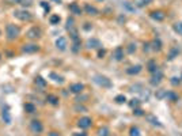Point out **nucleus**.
Returning <instances> with one entry per match:
<instances>
[{
	"label": "nucleus",
	"mask_w": 182,
	"mask_h": 136,
	"mask_svg": "<svg viewBox=\"0 0 182 136\" xmlns=\"http://www.w3.org/2000/svg\"><path fill=\"white\" fill-rule=\"evenodd\" d=\"M74 29H76L75 25H74V18H68L67 19V30L71 31V30H74Z\"/></svg>",
	"instance_id": "nucleus-29"
},
{
	"label": "nucleus",
	"mask_w": 182,
	"mask_h": 136,
	"mask_svg": "<svg viewBox=\"0 0 182 136\" xmlns=\"http://www.w3.org/2000/svg\"><path fill=\"white\" fill-rule=\"evenodd\" d=\"M56 48L60 51H65L67 49V38L65 37H59L56 39Z\"/></svg>",
	"instance_id": "nucleus-11"
},
{
	"label": "nucleus",
	"mask_w": 182,
	"mask_h": 136,
	"mask_svg": "<svg viewBox=\"0 0 182 136\" xmlns=\"http://www.w3.org/2000/svg\"><path fill=\"white\" fill-rule=\"evenodd\" d=\"M41 6L44 7V10H45V12H48L49 10H50V6L46 3V1H41Z\"/></svg>",
	"instance_id": "nucleus-41"
},
{
	"label": "nucleus",
	"mask_w": 182,
	"mask_h": 136,
	"mask_svg": "<svg viewBox=\"0 0 182 136\" xmlns=\"http://www.w3.org/2000/svg\"><path fill=\"white\" fill-rule=\"evenodd\" d=\"M133 114H135V116H137V117H140V116H144L146 113H144V110H141V109L135 108V109H133Z\"/></svg>",
	"instance_id": "nucleus-38"
},
{
	"label": "nucleus",
	"mask_w": 182,
	"mask_h": 136,
	"mask_svg": "<svg viewBox=\"0 0 182 136\" xmlns=\"http://www.w3.org/2000/svg\"><path fill=\"white\" fill-rule=\"evenodd\" d=\"M178 54H179V49L177 47H173L170 49V52H169V58H170V60H174L175 57H178Z\"/></svg>",
	"instance_id": "nucleus-23"
},
{
	"label": "nucleus",
	"mask_w": 182,
	"mask_h": 136,
	"mask_svg": "<svg viewBox=\"0 0 182 136\" xmlns=\"http://www.w3.org/2000/svg\"><path fill=\"white\" fill-rule=\"evenodd\" d=\"M49 78H50L53 82H56V83H60V85L64 83V78L61 76V75L56 74V72H50V74H49Z\"/></svg>",
	"instance_id": "nucleus-19"
},
{
	"label": "nucleus",
	"mask_w": 182,
	"mask_h": 136,
	"mask_svg": "<svg viewBox=\"0 0 182 136\" xmlns=\"http://www.w3.org/2000/svg\"><path fill=\"white\" fill-rule=\"evenodd\" d=\"M30 129H32L34 133H41L42 132V129H44V125L41 123L40 120H33L30 123Z\"/></svg>",
	"instance_id": "nucleus-7"
},
{
	"label": "nucleus",
	"mask_w": 182,
	"mask_h": 136,
	"mask_svg": "<svg viewBox=\"0 0 182 136\" xmlns=\"http://www.w3.org/2000/svg\"><path fill=\"white\" fill-rule=\"evenodd\" d=\"M86 26H84V30H90L91 29V26H90V23H84Z\"/></svg>",
	"instance_id": "nucleus-48"
},
{
	"label": "nucleus",
	"mask_w": 182,
	"mask_h": 136,
	"mask_svg": "<svg viewBox=\"0 0 182 136\" xmlns=\"http://www.w3.org/2000/svg\"><path fill=\"white\" fill-rule=\"evenodd\" d=\"M127 51H128V53H133V52H136V45L135 44H129Z\"/></svg>",
	"instance_id": "nucleus-39"
},
{
	"label": "nucleus",
	"mask_w": 182,
	"mask_h": 136,
	"mask_svg": "<svg viewBox=\"0 0 182 136\" xmlns=\"http://www.w3.org/2000/svg\"><path fill=\"white\" fill-rule=\"evenodd\" d=\"M69 11L72 14H75V15H80L82 14V8H80V6L78 3H72L69 4Z\"/></svg>",
	"instance_id": "nucleus-16"
},
{
	"label": "nucleus",
	"mask_w": 182,
	"mask_h": 136,
	"mask_svg": "<svg viewBox=\"0 0 182 136\" xmlns=\"http://www.w3.org/2000/svg\"><path fill=\"white\" fill-rule=\"evenodd\" d=\"M3 120L6 124H11V116H10V108L8 106L3 108Z\"/></svg>",
	"instance_id": "nucleus-14"
},
{
	"label": "nucleus",
	"mask_w": 182,
	"mask_h": 136,
	"mask_svg": "<svg viewBox=\"0 0 182 136\" xmlns=\"http://www.w3.org/2000/svg\"><path fill=\"white\" fill-rule=\"evenodd\" d=\"M36 85L38 86V87H41V89H45L46 87V80H45L42 76H36Z\"/></svg>",
	"instance_id": "nucleus-24"
},
{
	"label": "nucleus",
	"mask_w": 182,
	"mask_h": 136,
	"mask_svg": "<svg viewBox=\"0 0 182 136\" xmlns=\"http://www.w3.org/2000/svg\"><path fill=\"white\" fill-rule=\"evenodd\" d=\"M98 136H109V128H106V127H102V128H99Z\"/></svg>",
	"instance_id": "nucleus-32"
},
{
	"label": "nucleus",
	"mask_w": 182,
	"mask_h": 136,
	"mask_svg": "<svg viewBox=\"0 0 182 136\" xmlns=\"http://www.w3.org/2000/svg\"><path fill=\"white\" fill-rule=\"evenodd\" d=\"M41 34H42V31H41L40 27L34 26V27H32L30 30H27V33H26V37H27V38H30V39H37V38H40V37H41Z\"/></svg>",
	"instance_id": "nucleus-4"
},
{
	"label": "nucleus",
	"mask_w": 182,
	"mask_h": 136,
	"mask_svg": "<svg viewBox=\"0 0 182 136\" xmlns=\"http://www.w3.org/2000/svg\"><path fill=\"white\" fill-rule=\"evenodd\" d=\"M83 90H84V85H83V83H74V85L69 86V91L74 93V94L83 93Z\"/></svg>",
	"instance_id": "nucleus-10"
},
{
	"label": "nucleus",
	"mask_w": 182,
	"mask_h": 136,
	"mask_svg": "<svg viewBox=\"0 0 182 136\" xmlns=\"http://www.w3.org/2000/svg\"><path fill=\"white\" fill-rule=\"evenodd\" d=\"M0 58H1V54H0Z\"/></svg>",
	"instance_id": "nucleus-50"
},
{
	"label": "nucleus",
	"mask_w": 182,
	"mask_h": 136,
	"mask_svg": "<svg viewBox=\"0 0 182 136\" xmlns=\"http://www.w3.org/2000/svg\"><path fill=\"white\" fill-rule=\"evenodd\" d=\"M151 49L152 51H156V52H159L160 49H162V42H160V39L159 38H155L154 41H152V44H151Z\"/></svg>",
	"instance_id": "nucleus-22"
},
{
	"label": "nucleus",
	"mask_w": 182,
	"mask_h": 136,
	"mask_svg": "<svg viewBox=\"0 0 182 136\" xmlns=\"http://www.w3.org/2000/svg\"><path fill=\"white\" fill-rule=\"evenodd\" d=\"M105 54H106V51H105V49H99V52H98V57L99 58H102Z\"/></svg>",
	"instance_id": "nucleus-43"
},
{
	"label": "nucleus",
	"mask_w": 182,
	"mask_h": 136,
	"mask_svg": "<svg viewBox=\"0 0 182 136\" xmlns=\"http://www.w3.org/2000/svg\"><path fill=\"white\" fill-rule=\"evenodd\" d=\"M147 68H148V71H150V72H152V74L158 71V66H156V63H155L154 60L148 61V66H147Z\"/></svg>",
	"instance_id": "nucleus-26"
},
{
	"label": "nucleus",
	"mask_w": 182,
	"mask_h": 136,
	"mask_svg": "<svg viewBox=\"0 0 182 136\" xmlns=\"http://www.w3.org/2000/svg\"><path fill=\"white\" fill-rule=\"evenodd\" d=\"M23 108H24V112L26 113H34L36 112V105L32 104V102H26Z\"/></svg>",
	"instance_id": "nucleus-25"
},
{
	"label": "nucleus",
	"mask_w": 182,
	"mask_h": 136,
	"mask_svg": "<svg viewBox=\"0 0 182 136\" xmlns=\"http://www.w3.org/2000/svg\"><path fill=\"white\" fill-rule=\"evenodd\" d=\"M170 82H171V85H173V86H178L179 83H181V80H179L178 78H175V76H174V78H171Z\"/></svg>",
	"instance_id": "nucleus-40"
},
{
	"label": "nucleus",
	"mask_w": 182,
	"mask_h": 136,
	"mask_svg": "<svg viewBox=\"0 0 182 136\" xmlns=\"http://www.w3.org/2000/svg\"><path fill=\"white\" fill-rule=\"evenodd\" d=\"M84 99H87V97H76L75 101L79 104V102H84Z\"/></svg>",
	"instance_id": "nucleus-44"
},
{
	"label": "nucleus",
	"mask_w": 182,
	"mask_h": 136,
	"mask_svg": "<svg viewBox=\"0 0 182 136\" xmlns=\"http://www.w3.org/2000/svg\"><path fill=\"white\" fill-rule=\"evenodd\" d=\"M78 125H79L80 128L87 129V128H90L91 125H92V120H91L90 117H82V118L78 121Z\"/></svg>",
	"instance_id": "nucleus-8"
},
{
	"label": "nucleus",
	"mask_w": 182,
	"mask_h": 136,
	"mask_svg": "<svg viewBox=\"0 0 182 136\" xmlns=\"http://www.w3.org/2000/svg\"><path fill=\"white\" fill-rule=\"evenodd\" d=\"M49 136H60V133L56 131H52V132H49Z\"/></svg>",
	"instance_id": "nucleus-45"
},
{
	"label": "nucleus",
	"mask_w": 182,
	"mask_h": 136,
	"mask_svg": "<svg viewBox=\"0 0 182 136\" xmlns=\"http://www.w3.org/2000/svg\"><path fill=\"white\" fill-rule=\"evenodd\" d=\"M144 51L146 52L150 51V44H146V45H144Z\"/></svg>",
	"instance_id": "nucleus-47"
},
{
	"label": "nucleus",
	"mask_w": 182,
	"mask_h": 136,
	"mask_svg": "<svg viewBox=\"0 0 182 136\" xmlns=\"http://www.w3.org/2000/svg\"><path fill=\"white\" fill-rule=\"evenodd\" d=\"M166 94H167L166 90H159L158 93H156V98L158 99H163V98H166Z\"/></svg>",
	"instance_id": "nucleus-37"
},
{
	"label": "nucleus",
	"mask_w": 182,
	"mask_h": 136,
	"mask_svg": "<svg viewBox=\"0 0 182 136\" xmlns=\"http://www.w3.org/2000/svg\"><path fill=\"white\" fill-rule=\"evenodd\" d=\"M40 51V45L38 44H24L22 47V52L23 53H36Z\"/></svg>",
	"instance_id": "nucleus-5"
},
{
	"label": "nucleus",
	"mask_w": 182,
	"mask_h": 136,
	"mask_svg": "<svg viewBox=\"0 0 182 136\" xmlns=\"http://www.w3.org/2000/svg\"><path fill=\"white\" fill-rule=\"evenodd\" d=\"M46 101L50 104V105L56 106V105H59V97L57 95H55V94H49L46 97Z\"/></svg>",
	"instance_id": "nucleus-21"
},
{
	"label": "nucleus",
	"mask_w": 182,
	"mask_h": 136,
	"mask_svg": "<svg viewBox=\"0 0 182 136\" xmlns=\"http://www.w3.org/2000/svg\"><path fill=\"white\" fill-rule=\"evenodd\" d=\"M14 1L20 4V6H23V7H30L33 4V0H14Z\"/></svg>",
	"instance_id": "nucleus-28"
},
{
	"label": "nucleus",
	"mask_w": 182,
	"mask_h": 136,
	"mask_svg": "<svg viewBox=\"0 0 182 136\" xmlns=\"http://www.w3.org/2000/svg\"><path fill=\"white\" fill-rule=\"evenodd\" d=\"M49 22H50V25H59L60 23V16L59 15H52L50 18H49Z\"/></svg>",
	"instance_id": "nucleus-31"
},
{
	"label": "nucleus",
	"mask_w": 182,
	"mask_h": 136,
	"mask_svg": "<svg viewBox=\"0 0 182 136\" xmlns=\"http://www.w3.org/2000/svg\"><path fill=\"white\" fill-rule=\"evenodd\" d=\"M14 16L22 22H30L33 19V15L27 10H16V11H14Z\"/></svg>",
	"instance_id": "nucleus-3"
},
{
	"label": "nucleus",
	"mask_w": 182,
	"mask_h": 136,
	"mask_svg": "<svg viewBox=\"0 0 182 136\" xmlns=\"http://www.w3.org/2000/svg\"><path fill=\"white\" fill-rule=\"evenodd\" d=\"M129 133H131V136H140V129L137 127H132Z\"/></svg>",
	"instance_id": "nucleus-36"
},
{
	"label": "nucleus",
	"mask_w": 182,
	"mask_h": 136,
	"mask_svg": "<svg viewBox=\"0 0 182 136\" xmlns=\"http://www.w3.org/2000/svg\"><path fill=\"white\" fill-rule=\"evenodd\" d=\"M75 110H78V112H86L87 109L84 108V106H79V105H76V106H75Z\"/></svg>",
	"instance_id": "nucleus-42"
},
{
	"label": "nucleus",
	"mask_w": 182,
	"mask_h": 136,
	"mask_svg": "<svg viewBox=\"0 0 182 136\" xmlns=\"http://www.w3.org/2000/svg\"><path fill=\"white\" fill-rule=\"evenodd\" d=\"M146 118H147L148 121H150V123H151L152 125H156V127H162V123H160V121H159L158 118H156V117L154 116V114H147Z\"/></svg>",
	"instance_id": "nucleus-20"
},
{
	"label": "nucleus",
	"mask_w": 182,
	"mask_h": 136,
	"mask_svg": "<svg viewBox=\"0 0 182 136\" xmlns=\"http://www.w3.org/2000/svg\"><path fill=\"white\" fill-rule=\"evenodd\" d=\"M166 98L169 99V101H178V95L175 93H173V91H167V94H166Z\"/></svg>",
	"instance_id": "nucleus-27"
},
{
	"label": "nucleus",
	"mask_w": 182,
	"mask_h": 136,
	"mask_svg": "<svg viewBox=\"0 0 182 136\" xmlns=\"http://www.w3.org/2000/svg\"><path fill=\"white\" fill-rule=\"evenodd\" d=\"M72 39V51L75 52V53H78L80 49V38L79 37H75V38H71Z\"/></svg>",
	"instance_id": "nucleus-18"
},
{
	"label": "nucleus",
	"mask_w": 182,
	"mask_h": 136,
	"mask_svg": "<svg viewBox=\"0 0 182 136\" xmlns=\"http://www.w3.org/2000/svg\"><path fill=\"white\" fill-rule=\"evenodd\" d=\"M94 82L101 87H105V89H110L111 86V80L107 76H103V75H95L94 76Z\"/></svg>",
	"instance_id": "nucleus-2"
},
{
	"label": "nucleus",
	"mask_w": 182,
	"mask_h": 136,
	"mask_svg": "<svg viewBox=\"0 0 182 136\" xmlns=\"http://www.w3.org/2000/svg\"><path fill=\"white\" fill-rule=\"evenodd\" d=\"M113 57H114V60H117V61H121L124 58V49L121 47H117L114 49V52H113Z\"/></svg>",
	"instance_id": "nucleus-12"
},
{
	"label": "nucleus",
	"mask_w": 182,
	"mask_h": 136,
	"mask_svg": "<svg viewBox=\"0 0 182 136\" xmlns=\"http://www.w3.org/2000/svg\"><path fill=\"white\" fill-rule=\"evenodd\" d=\"M74 136H87L86 132H79V133H74Z\"/></svg>",
	"instance_id": "nucleus-46"
},
{
	"label": "nucleus",
	"mask_w": 182,
	"mask_h": 136,
	"mask_svg": "<svg viewBox=\"0 0 182 136\" xmlns=\"http://www.w3.org/2000/svg\"><path fill=\"white\" fill-rule=\"evenodd\" d=\"M19 34H20V29L16 26V25L8 23L7 26H6V35H7V38L10 39V41L16 39L19 37Z\"/></svg>",
	"instance_id": "nucleus-1"
},
{
	"label": "nucleus",
	"mask_w": 182,
	"mask_h": 136,
	"mask_svg": "<svg viewBox=\"0 0 182 136\" xmlns=\"http://www.w3.org/2000/svg\"><path fill=\"white\" fill-rule=\"evenodd\" d=\"M151 1H152V0H137V1H136V6H137V7H146Z\"/></svg>",
	"instance_id": "nucleus-30"
},
{
	"label": "nucleus",
	"mask_w": 182,
	"mask_h": 136,
	"mask_svg": "<svg viewBox=\"0 0 182 136\" xmlns=\"http://www.w3.org/2000/svg\"><path fill=\"white\" fill-rule=\"evenodd\" d=\"M140 105V99H139V98H133V99H131V102H129V106H131V108H137V106Z\"/></svg>",
	"instance_id": "nucleus-34"
},
{
	"label": "nucleus",
	"mask_w": 182,
	"mask_h": 136,
	"mask_svg": "<svg viewBox=\"0 0 182 136\" xmlns=\"http://www.w3.org/2000/svg\"><path fill=\"white\" fill-rule=\"evenodd\" d=\"M151 18L160 22V20L164 19V14H163V11H159V10H158V11H152V12H151Z\"/></svg>",
	"instance_id": "nucleus-17"
},
{
	"label": "nucleus",
	"mask_w": 182,
	"mask_h": 136,
	"mask_svg": "<svg viewBox=\"0 0 182 136\" xmlns=\"http://www.w3.org/2000/svg\"><path fill=\"white\" fill-rule=\"evenodd\" d=\"M174 30L177 31V33H178V34H181L182 35V22H175L174 23Z\"/></svg>",
	"instance_id": "nucleus-33"
},
{
	"label": "nucleus",
	"mask_w": 182,
	"mask_h": 136,
	"mask_svg": "<svg viewBox=\"0 0 182 136\" xmlns=\"http://www.w3.org/2000/svg\"><path fill=\"white\" fill-rule=\"evenodd\" d=\"M87 48L88 49H101L102 48V44L98 38H90L87 41Z\"/></svg>",
	"instance_id": "nucleus-9"
},
{
	"label": "nucleus",
	"mask_w": 182,
	"mask_h": 136,
	"mask_svg": "<svg viewBox=\"0 0 182 136\" xmlns=\"http://www.w3.org/2000/svg\"><path fill=\"white\" fill-rule=\"evenodd\" d=\"M141 70H143V67L141 66H132V67H129L127 70V74H129V75H137V74H140L141 72Z\"/></svg>",
	"instance_id": "nucleus-13"
},
{
	"label": "nucleus",
	"mask_w": 182,
	"mask_h": 136,
	"mask_svg": "<svg viewBox=\"0 0 182 136\" xmlns=\"http://www.w3.org/2000/svg\"><path fill=\"white\" fill-rule=\"evenodd\" d=\"M162 79H163V72H162L160 70H158L156 72H154V74H152L150 83H151L152 86H158L159 83L162 82Z\"/></svg>",
	"instance_id": "nucleus-6"
},
{
	"label": "nucleus",
	"mask_w": 182,
	"mask_h": 136,
	"mask_svg": "<svg viewBox=\"0 0 182 136\" xmlns=\"http://www.w3.org/2000/svg\"><path fill=\"white\" fill-rule=\"evenodd\" d=\"M114 101L117 102V104H124V102L127 101V98H125V95H123V94H120V95H117V97L114 98Z\"/></svg>",
	"instance_id": "nucleus-35"
},
{
	"label": "nucleus",
	"mask_w": 182,
	"mask_h": 136,
	"mask_svg": "<svg viewBox=\"0 0 182 136\" xmlns=\"http://www.w3.org/2000/svg\"><path fill=\"white\" fill-rule=\"evenodd\" d=\"M181 80H182V75H181Z\"/></svg>",
	"instance_id": "nucleus-49"
},
{
	"label": "nucleus",
	"mask_w": 182,
	"mask_h": 136,
	"mask_svg": "<svg viewBox=\"0 0 182 136\" xmlns=\"http://www.w3.org/2000/svg\"><path fill=\"white\" fill-rule=\"evenodd\" d=\"M84 11L87 12L88 15H98L99 14L98 8H95L94 6H90V4H86V6H84Z\"/></svg>",
	"instance_id": "nucleus-15"
}]
</instances>
